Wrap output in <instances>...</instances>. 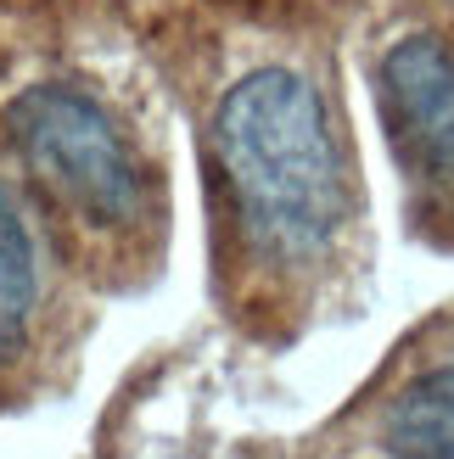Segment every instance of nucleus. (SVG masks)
<instances>
[{
    "instance_id": "f257e3e1",
    "label": "nucleus",
    "mask_w": 454,
    "mask_h": 459,
    "mask_svg": "<svg viewBox=\"0 0 454 459\" xmlns=\"http://www.w3.org/2000/svg\"><path fill=\"white\" fill-rule=\"evenodd\" d=\"M219 281L247 331L292 342L365 281V191L331 67L269 39L219 79L202 124Z\"/></svg>"
},
{
    "instance_id": "f03ea898",
    "label": "nucleus",
    "mask_w": 454,
    "mask_h": 459,
    "mask_svg": "<svg viewBox=\"0 0 454 459\" xmlns=\"http://www.w3.org/2000/svg\"><path fill=\"white\" fill-rule=\"evenodd\" d=\"M0 134L29 186L90 241L129 247L152 230L157 179L135 134L90 84L34 79L0 107Z\"/></svg>"
},
{
    "instance_id": "39448f33",
    "label": "nucleus",
    "mask_w": 454,
    "mask_h": 459,
    "mask_svg": "<svg viewBox=\"0 0 454 459\" xmlns=\"http://www.w3.org/2000/svg\"><path fill=\"white\" fill-rule=\"evenodd\" d=\"M45 314V264H39V236L12 186L0 179V381H12L29 348L39 336Z\"/></svg>"
},
{
    "instance_id": "7ed1b4c3",
    "label": "nucleus",
    "mask_w": 454,
    "mask_h": 459,
    "mask_svg": "<svg viewBox=\"0 0 454 459\" xmlns=\"http://www.w3.org/2000/svg\"><path fill=\"white\" fill-rule=\"evenodd\" d=\"M298 459H454V308L421 319L309 431Z\"/></svg>"
},
{
    "instance_id": "20e7f679",
    "label": "nucleus",
    "mask_w": 454,
    "mask_h": 459,
    "mask_svg": "<svg viewBox=\"0 0 454 459\" xmlns=\"http://www.w3.org/2000/svg\"><path fill=\"white\" fill-rule=\"evenodd\" d=\"M371 96L421 241L454 247V34L393 29L371 56Z\"/></svg>"
}]
</instances>
